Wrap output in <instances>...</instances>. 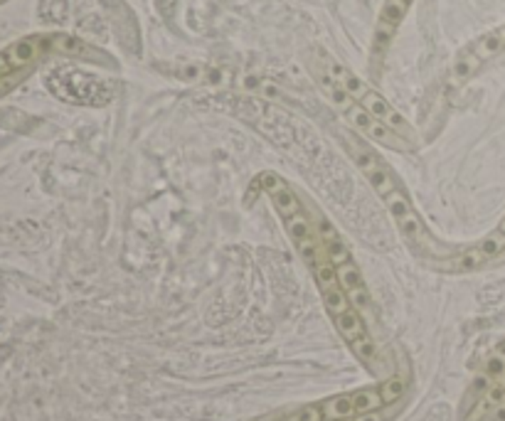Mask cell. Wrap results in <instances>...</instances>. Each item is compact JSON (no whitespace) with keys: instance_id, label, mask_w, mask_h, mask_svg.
Wrapping results in <instances>:
<instances>
[{"instance_id":"10","label":"cell","mask_w":505,"mask_h":421,"mask_svg":"<svg viewBox=\"0 0 505 421\" xmlns=\"http://www.w3.org/2000/svg\"><path fill=\"white\" fill-rule=\"evenodd\" d=\"M419 421H451V409L446 404H434Z\"/></svg>"},{"instance_id":"5","label":"cell","mask_w":505,"mask_h":421,"mask_svg":"<svg viewBox=\"0 0 505 421\" xmlns=\"http://www.w3.org/2000/svg\"><path fill=\"white\" fill-rule=\"evenodd\" d=\"M308 72L316 79V84L323 91V97L331 101V106L340 114V119H343L345 123H348V128H353L357 136H362V139L370 141L373 145H382V148H390V151H395V153H412L419 148L416 143L407 141L404 136H399L397 131H392L390 126H385L382 121L375 119V116L370 114L367 108H362L355 99H350L348 94L320 69V67L308 64Z\"/></svg>"},{"instance_id":"4","label":"cell","mask_w":505,"mask_h":421,"mask_svg":"<svg viewBox=\"0 0 505 421\" xmlns=\"http://www.w3.org/2000/svg\"><path fill=\"white\" fill-rule=\"evenodd\" d=\"M308 64L320 67V69H323V72L328 74V77H331L350 99H355L362 108H367L375 119L382 121L385 126H390L392 131H397L399 136H404L407 141H412V143L419 145V136H416V128L412 126V121H409L407 116H404L402 111L390 101V99L382 97V94H379L370 82H365L360 74H355L353 69H348V67L343 64V62H338L336 57H331V54L323 52V49L313 52V57H311Z\"/></svg>"},{"instance_id":"7","label":"cell","mask_w":505,"mask_h":421,"mask_svg":"<svg viewBox=\"0 0 505 421\" xmlns=\"http://www.w3.org/2000/svg\"><path fill=\"white\" fill-rule=\"evenodd\" d=\"M498 62H505V25L491 32H483L481 37H475L473 43H469L454 57L451 67H449V86L458 89V86L469 84L471 79Z\"/></svg>"},{"instance_id":"1","label":"cell","mask_w":505,"mask_h":421,"mask_svg":"<svg viewBox=\"0 0 505 421\" xmlns=\"http://www.w3.org/2000/svg\"><path fill=\"white\" fill-rule=\"evenodd\" d=\"M252 182L259 193L269 200V205L277 212L279 222H281L289 241L294 244L298 259L311 271L325 313H328L331 323L336 325L338 335L343 337V343L348 345L355 360L360 362L367 372L379 374L382 372V357H379L377 343H375L373 333H370L365 313L345 293L343 283H340L323 244H320L318 232L313 227L308 197L301 190H296L283 175L271 173V170L259 173Z\"/></svg>"},{"instance_id":"6","label":"cell","mask_w":505,"mask_h":421,"mask_svg":"<svg viewBox=\"0 0 505 421\" xmlns=\"http://www.w3.org/2000/svg\"><path fill=\"white\" fill-rule=\"evenodd\" d=\"M308 207H311L313 227L318 232L320 244H323V249H325V254H328V259H331L333 269H336L338 278L343 283L345 293H348L350 298H353L355 306L365 313V311L373 308V296H370V289H367V281H365V276H362L360 266L355 261L353 249L348 247V241L340 234V229L331 222V217L325 215L316 202L308 200Z\"/></svg>"},{"instance_id":"8","label":"cell","mask_w":505,"mask_h":421,"mask_svg":"<svg viewBox=\"0 0 505 421\" xmlns=\"http://www.w3.org/2000/svg\"><path fill=\"white\" fill-rule=\"evenodd\" d=\"M414 3L416 0H385L382 8H379L373 27V37H370V60H367L375 79L379 77V69H382L387 54H390L392 45H395V37H397L399 27L404 25Z\"/></svg>"},{"instance_id":"3","label":"cell","mask_w":505,"mask_h":421,"mask_svg":"<svg viewBox=\"0 0 505 421\" xmlns=\"http://www.w3.org/2000/svg\"><path fill=\"white\" fill-rule=\"evenodd\" d=\"M412 374H390L379 379L375 385L357 387V389L338 392L331 397H323L318 402L303 404L291 414H279V421H336L348 419V416L370 414V411H382L390 407H397L409 392Z\"/></svg>"},{"instance_id":"2","label":"cell","mask_w":505,"mask_h":421,"mask_svg":"<svg viewBox=\"0 0 505 421\" xmlns=\"http://www.w3.org/2000/svg\"><path fill=\"white\" fill-rule=\"evenodd\" d=\"M336 139L343 145V151L348 153L350 163L357 168V173L370 182L379 202L390 212L392 222H395L409 252L414 254L419 261H424L429 269L439 271L458 252V244H446L434 234L424 215L419 212V207L414 205L409 187L404 185L397 170L375 151V145L370 141L357 136L353 128H338Z\"/></svg>"},{"instance_id":"9","label":"cell","mask_w":505,"mask_h":421,"mask_svg":"<svg viewBox=\"0 0 505 421\" xmlns=\"http://www.w3.org/2000/svg\"><path fill=\"white\" fill-rule=\"evenodd\" d=\"M395 407L382 411H370V414H360V416H348V419H336V421H392L395 419Z\"/></svg>"}]
</instances>
